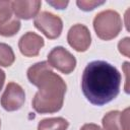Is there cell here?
I'll list each match as a JSON object with an SVG mask.
<instances>
[{"label": "cell", "mask_w": 130, "mask_h": 130, "mask_svg": "<svg viewBox=\"0 0 130 130\" xmlns=\"http://www.w3.org/2000/svg\"><path fill=\"white\" fill-rule=\"evenodd\" d=\"M121 74L106 61H92L86 65L81 78V89L86 100L95 106L112 102L120 91Z\"/></svg>", "instance_id": "1"}, {"label": "cell", "mask_w": 130, "mask_h": 130, "mask_svg": "<svg viewBox=\"0 0 130 130\" xmlns=\"http://www.w3.org/2000/svg\"><path fill=\"white\" fill-rule=\"evenodd\" d=\"M28 80L38 91L32 99V108L40 114H52L58 112L64 103L66 92L65 81L53 72L47 62H39L27 70Z\"/></svg>", "instance_id": "2"}, {"label": "cell", "mask_w": 130, "mask_h": 130, "mask_svg": "<svg viewBox=\"0 0 130 130\" xmlns=\"http://www.w3.org/2000/svg\"><path fill=\"white\" fill-rule=\"evenodd\" d=\"M93 28L98 37L109 41L116 38L122 29V19L118 12L105 10L98 13L93 19Z\"/></svg>", "instance_id": "3"}, {"label": "cell", "mask_w": 130, "mask_h": 130, "mask_svg": "<svg viewBox=\"0 0 130 130\" xmlns=\"http://www.w3.org/2000/svg\"><path fill=\"white\" fill-rule=\"evenodd\" d=\"M35 26L42 31L48 39H57L63 28V22L62 19L48 11H43L40 12L34 20Z\"/></svg>", "instance_id": "4"}, {"label": "cell", "mask_w": 130, "mask_h": 130, "mask_svg": "<svg viewBox=\"0 0 130 130\" xmlns=\"http://www.w3.org/2000/svg\"><path fill=\"white\" fill-rule=\"evenodd\" d=\"M48 64L64 74H69L75 69L76 59L65 48L55 47L48 55Z\"/></svg>", "instance_id": "5"}, {"label": "cell", "mask_w": 130, "mask_h": 130, "mask_svg": "<svg viewBox=\"0 0 130 130\" xmlns=\"http://www.w3.org/2000/svg\"><path fill=\"white\" fill-rule=\"evenodd\" d=\"M20 28V21L13 16L12 1H0V35L12 37Z\"/></svg>", "instance_id": "6"}, {"label": "cell", "mask_w": 130, "mask_h": 130, "mask_svg": "<svg viewBox=\"0 0 130 130\" xmlns=\"http://www.w3.org/2000/svg\"><path fill=\"white\" fill-rule=\"evenodd\" d=\"M24 101L25 93L22 87L15 82H9L1 96L0 103L4 110L12 112L20 109L24 104Z\"/></svg>", "instance_id": "7"}, {"label": "cell", "mask_w": 130, "mask_h": 130, "mask_svg": "<svg viewBox=\"0 0 130 130\" xmlns=\"http://www.w3.org/2000/svg\"><path fill=\"white\" fill-rule=\"evenodd\" d=\"M67 41L71 48L77 52L86 51L91 43V37L88 28L80 23L74 24L68 31Z\"/></svg>", "instance_id": "8"}, {"label": "cell", "mask_w": 130, "mask_h": 130, "mask_svg": "<svg viewBox=\"0 0 130 130\" xmlns=\"http://www.w3.org/2000/svg\"><path fill=\"white\" fill-rule=\"evenodd\" d=\"M44 47V39L31 31L24 34L18 42V48L22 55L25 57L38 56L40 50Z\"/></svg>", "instance_id": "9"}, {"label": "cell", "mask_w": 130, "mask_h": 130, "mask_svg": "<svg viewBox=\"0 0 130 130\" xmlns=\"http://www.w3.org/2000/svg\"><path fill=\"white\" fill-rule=\"evenodd\" d=\"M42 2L39 0H22L12 1V10L16 17L22 19H30L39 14Z\"/></svg>", "instance_id": "10"}, {"label": "cell", "mask_w": 130, "mask_h": 130, "mask_svg": "<svg viewBox=\"0 0 130 130\" xmlns=\"http://www.w3.org/2000/svg\"><path fill=\"white\" fill-rule=\"evenodd\" d=\"M68 125V121L62 117L47 118L40 121L38 130H66Z\"/></svg>", "instance_id": "11"}, {"label": "cell", "mask_w": 130, "mask_h": 130, "mask_svg": "<svg viewBox=\"0 0 130 130\" xmlns=\"http://www.w3.org/2000/svg\"><path fill=\"white\" fill-rule=\"evenodd\" d=\"M120 112L111 111L107 113L102 121L103 130H123L120 121Z\"/></svg>", "instance_id": "12"}, {"label": "cell", "mask_w": 130, "mask_h": 130, "mask_svg": "<svg viewBox=\"0 0 130 130\" xmlns=\"http://www.w3.org/2000/svg\"><path fill=\"white\" fill-rule=\"evenodd\" d=\"M15 55L10 46L4 43H0V65L8 67L13 64Z\"/></svg>", "instance_id": "13"}, {"label": "cell", "mask_w": 130, "mask_h": 130, "mask_svg": "<svg viewBox=\"0 0 130 130\" xmlns=\"http://www.w3.org/2000/svg\"><path fill=\"white\" fill-rule=\"evenodd\" d=\"M105 1H91V0H78L76 2L77 6L83 10V11H90L92 9H94L96 6H100L102 4H104Z\"/></svg>", "instance_id": "14"}, {"label": "cell", "mask_w": 130, "mask_h": 130, "mask_svg": "<svg viewBox=\"0 0 130 130\" xmlns=\"http://www.w3.org/2000/svg\"><path fill=\"white\" fill-rule=\"evenodd\" d=\"M130 39L129 38H124L123 40H121L118 44V49L119 52L121 54H123L126 57H129V50H130Z\"/></svg>", "instance_id": "15"}, {"label": "cell", "mask_w": 130, "mask_h": 130, "mask_svg": "<svg viewBox=\"0 0 130 130\" xmlns=\"http://www.w3.org/2000/svg\"><path fill=\"white\" fill-rule=\"evenodd\" d=\"M120 121L123 130H129L130 129V122H129V108L125 109L120 114Z\"/></svg>", "instance_id": "16"}, {"label": "cell", "mask_w": 130, "mask_h": 130, "mask_svg": "<svg viewBox=\"0 0 130 130\" xmlns=\"http://www.w3.org/2000/svg\"><path fill=\"white\" fill-rule=\"evenodd\" d=\"M48 4L54 6L56 9H64L68 5V1H48Z\"/></svg>", "instance_id": "17"}, {"label": "cell", "mask_w": 130, "mask_h": 130, "mask_svg": "<svg viewBox=\"0 0 130 130\" xmlns=\"http://www.w3.org/2000/svg\"><path fill=\"white\" fill-rule=\"evenodd\" d=\"M80 130H102L101 127L96 124H92V123H88V124H84Z\"/></svg>", "instance_id": "18"}, {"label": "cell", "mask_w": 130, "mask_h": 130, "mask_svg": "<svg viewBox=\"0 0 130 130\" xmlns=\"http://www.w3.org/2000/svg\"><path fill=\"white\" fill-rule=\"evenodd\" d=\"M128 67H129V63H128V62H125V63H124V70H125V73H126V76H127V78H126L125 90H126L127 93L129 92V89H128Z\"/></svg>", "instance_id": "19"}, {"label": "cell", "mask_w": 130, "mask_h": 130, "mask_svg": "<svg viewBox=\"0 0 130 130\" xmlns=\"http://www.w3.org/2000/svg\"><path fill=\"white\" fill-rule=\"evenodd\" d=\"M4 81H5V73H4V71L2 69H0V90L2 89Z\"/></svg>", "instance_id": "20"}, {"label": "cell", "mask_w": 130, "mask_h": 130, "mask_svg": "<svg viewBox=\"0 0 130 130\" xmlns=\"http://www.w3.org/2000/svg\"><path fill=\"white\" fill-rule=\"evenodd\" d=\"M0 126H1V121H0Z\"/></svg>", "instance_id": "21"}]
</instances>
